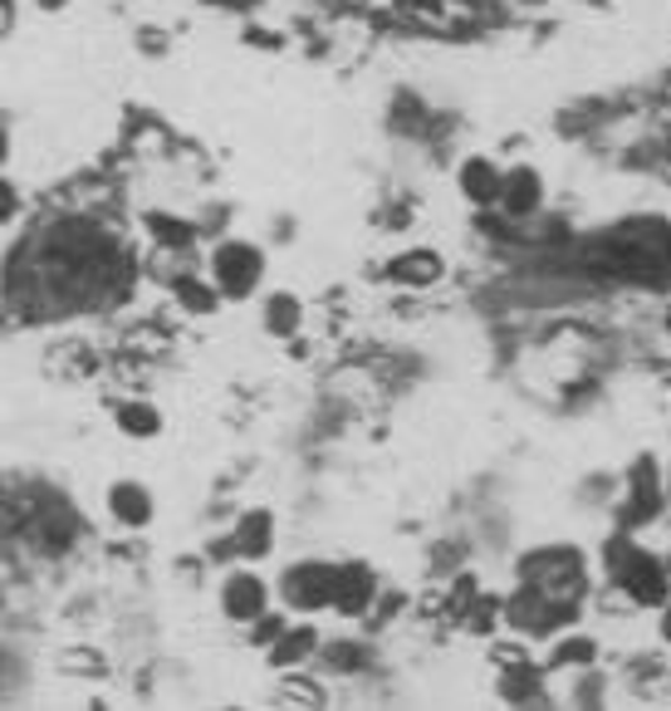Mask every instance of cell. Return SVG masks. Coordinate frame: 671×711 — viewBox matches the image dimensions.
<instances>
[{
	"instance_id": "1",
	"label": "cell",
	"mask_w": 671,
	"mask_h": 711,
	"mask_svg": "<svg viewBox=\"0 0 671 711\" xmlns=\"http://www.w3.org/2000/svg\"><path fill=\"white\" fill-rule=\"evenodd\" d=\"M612 569H618V584L637 604H662L667 599V569L652 555H642V550L612 545Z\"/></svg>"
},
{
	"instance_id": "17",
	"label": "cell",
	"mask_w": 671,
	"mask_h": 711,
	"mask_svg": "<svg viewBox=\"0 0 671 711\" xmlns=\"http://www.w3.org/2000/svg\"><path fill=\"white\" fill-rule=\"evenodd\" d=\"M594 658H598V648L588 638H574V642H564V648L554 652V662H559V668H564V662H594Z\"/></svg>"
},
{
	"instance_id": "18",
	"label": "cell",
	"mask_w": 671,
	"mask_h": 711,
	"mask_svg": "<svg viewBox=\"0 0 671 711\" xmlns=\"http://www.w3.org/2000/svg\"><path fill=\"white\" fill-rule=\"evenodd\" d=\"M284 634V618H260V628H255V642H275Z\"/></svg>"
},
{
	"instance_id": "5",
	"label": "cell",
	"mask_w": 671,
	"mask_h": 711,
	"mask_svg": "<svg viewBox=\"0 0 671 711\" xmlns=\"http://www.w3.org/2000/svg\"><path fill=\"white\" fill-rule=\"evenodd\" d=\"M373 599V574L363 569V564H348V569H338L334 579V608H344V614H363Z\"/></svg>"
},
{
	"instance_id": "23",
	"label": "cell",
	"mask_w": 671,
	"mask_h": 711,
	"mask_svg": "<svg viewBox=\"0 0 671 711\" xmlns=\"http://www.w3.org/2000/svg\"><path fill=\"white\" fill-rule=\"evenodd\" d=\"M44 6H64V0H44Z\"/></svg>"
},
{
	"instance_id": "8",
	"label": "cell",
	"mask_w": 671,
	"mask_h": 711,
	"mask_svg": "<svg viewBox=\"0 0 671 711\" xmlns=\"http://www.w3.org/2000/svg\"><path fill=\"white\" fill-rule=\"evenodd\" d=\"M500 201H505L515 217H530V211L539 207V177H534L530 167H520L515 177H505V182H500Z\"/></svg>"
},
{
	"instance_id": "21",
	"label": "cell",
	"mask_w": 671,
	"mask_h": 711,
	"mask_svg": "<svg viewBox=\"0 0 671 711\" xmlns=\"http://www.w3.org/2000/svg\"><path fill=\"white\" fill-rule=\"evenodd\" d=\"M6 148H10V143H6V133H0V163H6Z\"/></svg>"
},
{
	"instance_id": "11",
	"label": "cell",
	"mask_w": 671,
	"mask_h": 711,
	"mask_svg": "<svg viewBox=\"0 0 671 711\" xmlns=\"http://www.w3.org/2000/svg\"><path fill=\"white\" fill-rule=\"evenodd\" d=\"M235 550H241V555H265L270 550V515L265 511H250L241 521V530H235Z\"/></svg>"
},
{
	"instance_id": "3",
	"label": "cell",
	"mask_w": 671,
	"mask_h": 711,
	"mask_svg": "<svg viewBox=\"0 0 671 711\" xmlns=\"http://www.w3.org/2000/svg\"><path fill=\"white\" fill-rule=\"evenodd\" d=\"M260 280V251L255 245H221L216 251V285L226 295H250Z\"/></svg>"
},
{
	"instance_id": "20",
	"label": "cell",
	"mask_w": 671,
	"mask_h": 711,
	"mask_svg": "<svg viewBox=\"0 0 671 711\" xmlns=\"http://www.w3.org/2000/svg\"><path fill=\"white\" fill-rule=\"evenodd\" d=\"M10 25H15V10H10V0H0V35H6Z\"/></svg>"
},
{
	"instance_id": "15",
	"label": "cell",
	"mask_w": 671,
	"mask_h": 711,
	"mask_svg": "<svg viewBox=\"0 0 671 711\" xmlns=\"http://www.w3.org/2000/svg\"><path fill=\"white\" fill-rule=\"evenodd\" d=\"M177 295H181V304H187V310H197V314H211V310H216V295H211L207 285H197V280H181Z\"/></svg>"
},
{
	"instance_id": "10",
	"label": "cell",
	"mask_w": 671,
	"mask_h": 711,
	"mask_svg": "<svg viewBox=\"0 0 671 711\" xmlns=\"http://www.w3.org/2000/svg\"><path fill=\"white\" fill-rule=\"evenodd\" d=\"M657 505H662V491H657V471L652 461H642V467L632 471V521H652Z\"/></svg>"
},
{
	"instance_id": "9",
	"label": "cell",
	"mask_w": 671,
	"mask_h": 711,
	"mask_svg": "<svg viewBox=\"0 0 671 711\" xmlns=\"http://www.w3.org/2000/svg\"><path fill=\"white\" fill-rule=\"evenodd\" d=\"M500 182L505 177L495 172L485 157H475V163H465V172H461V187L471 191V201H481V207H491V201H500Z\"/></svg>"
},
{
	"instance_id": "16",
	"label": "cell",
	"mask_w": 671,
	"mask_h": 711,
	"mask_svg": "<svg viewBox=\"0 0 671 711\" xmlns=\"http://www.w3.org/2000/svg\"><path fill=\"white\" fill-rule=\"evenodd\" d=\"M294 314H300V304H294L290 295H275V300H270V330H275V334H290L294 330Z\"/></svg>"
},
{
	"instance_id": "4",
	"label": "cell",
	"mask_w": 671,
	"mask_h": 711,
	"mask_svg": "<svg viewBox=\"0 0 671 711\" xmlns=\"http://www.w3.org/2000/svg\"><path fill=\"white\" fill-rule=\"evenodd\" d=\"M334 579L338 569H328V564H300V569H290L284 589H290V604L318 608V604H334Z\"/></svg>"
},
{
	"instance_id": "12",
	"label": "cell",
	"mask_w": 671,
	"mask_h": 711,
	"mask_svg": "<svg viewBox=\"0 0 671 711\" xmlns=\"http://www.w3.org/2000/svg\"><path fill=\"white\" fill-rule=\"evenodd\" d=\"M113 515L128 525H143L153 515V501H147L143 487H113Z\"/></svg>"
},
{
	"instance_id": "2",
	"label": "cell",
	"mask_w": 671,
	"mask_h": 711,
	"mask_svg": "<svg viewBox=\"0 0 671 711\" xmlns=\"http://www.w3.org/2000/svg\"><path fill=\"white\" fill-rule=\"evenodd\" d=\"M402 10H407V20H417L431 35H465L481 20L475 0H402Z\"/></svg>"
},
{
	"instance_id": "6",
	"label": "cell",
	"mask_w": 671,
	"mask_h": 711,
	"mask_svg": "<svg viewBox=\"0 0 671 711\" xmlns=\"http://www.w3.org/2000/svg\"><path fill=\"white\" fill-rule=\"evenodd\" d=\"M441 255L437 251H412V255H397L392 261V280L397 285H431V280H441Z\"/></svg>"
},
{
	"instance_id": "14",
	"label": "cell",
	"mask_w": 671,
	"mask_h": 711,
	"mask_svg": "<svg viewBox=\"0 0 671 711\" xmlns=\"http://www.w3.org/2000/svg\"><path fill=\"white\" fill-rule=\"evenodd\" d=\"M118 422H123V427H128V432H133V437H153V432H157V427H162V417H157L153 408H143V402H128V408H123V412H118Z\"/></svg>"
},
{
	"instance_id": "7",
	"label": "cell",
	"mask_w": 671,
	"mask_h": 711,
	"mask_svg": "<svg viewBox=\"0 0 671 711\" xmlns=\"http://www.w3.org/2000/svg\"><path fill=\"white\" fill-rule=\"evenodd\" d=\"M226 614L231 618H260L265 614V584L260 579H231L226 584Z\"/></svg>"
},
{
	"instance_id": "19",
	"label": "cell",
	"mask_w": 671,
	"mask_h": 711,
	"mask_svg": "<svg viewBox=\"0 0 671 711\" xmlns=\"http://www.w3.org/2000/svg\"><path fill=\"white\" fill-rule=\"evenodd\" d=\"M10 211H15V191L0 182V217H10Z\"/></svg>"
},
{
	"instance_id": "22",
	"label": "cell",
	"mask_w": 671,
	"mask_h": 711,
	"mask_svg": "<svg viewBox=\"0 0 671 711\" xmlns=\"http://www.w3.org/2000/svg\"><path fill=\"white\" fill-rule=\"evenodd\" d=\"M662 634H667V638H671V608H667V628H662Z\"/></svg>"
},
{
	"instance_id": "13",
	"label": "cell",
	"mask_w": 671,
	"mask_h": 711,
	"mask_svg": "<svg viewBox=\"0 0 671 711\" xmlns=\"http://www.w3.org/2000/svg\"><path fill=\"white\" fill-rule=\"evenodd\" d=\"M310 648H314V634H310V628H294V634L284 628V634L275 638V668H290V662H300Z\"/></svg>"
}]
</instances>
